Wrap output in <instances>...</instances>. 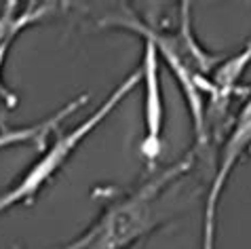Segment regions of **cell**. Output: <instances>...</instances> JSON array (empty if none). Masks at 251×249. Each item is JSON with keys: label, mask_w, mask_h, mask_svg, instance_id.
Segmentation results:
<instances>
[{"label": "cell", "mask_w": 251, "mask_h": 249, "mask_svg": "<svg viewBox=\"0 0 251 249\" xmlns=\"http://www.w3.org/2000/svg\"><path fill=\"white\" fill-rule=\"evenodd\" d=\"M194 165V150L160 174L152 175L137 190L112 200L80 237L64 249H127L133 247L160 224L163 192L184 177Z\"/></svg>", "instance_id": "obj_2"}, {"label": "cell", "mask_w": 251, "mask_h": 249, "mask_svg": "<svg viewBox=\"0 0 251 249\" xmlns=\"http://www.w3.org/2000/svg\"><path fill=\"white\" fill-rule=\"evenodd\" d=\"M251 148V87L245 103L241 106L239 114L228 131V137L222 146L220 161L215 167V175L209 186L205 199V213H203V249H215V230H218V205L224 192L228 177L236 167V163L245 156Z\"/></svg>", "instance_id": "obj_4"}, {"label": "cell", "mask_w": 251, "mask_h": 249, "mask_svg": "<svg viewBox=\"0 0 251 249\" xmlns=\"http://www.w3.org/2000/svg\"><path fill=\"white\" fill-rule=\"evenodd\" d=\"M142 85H144V137L142 154L148 161H156L163 152V124H165V101L160 87V59L156 47L144 40L142 55Z\"/></svg>", "instance_id": "obj_5"}, {"label": "cell", "mask_w": 251, "mask_h": 249, "mask_svg": "<svg viewBox=\"0 0 251 249\" xmlns=\"http://www.w3.org/2000/svg\"><path fill=\"white\" fill-rule=\"evenodd\" d=\"M139 85H142V68L137 66L129 76H125V78L118 82L114 87V91L103 100V103L91 116H87L85 121L78 123L74 129L66 131L64 135H59L57 142H55L51 148H47L43 152V156H40L36 163H32L30 167L25 169V174L19 177L9 190H4L2 195H0V216L15 205L34 203V199L40 195V190L64 169V165L70 161V156L76 152V148H78L80 144L121 106L123 100L127 98V95H131V91Z\"/></svg>", "instance_id": "obj_3"}, {"label": "cell", "mask_w": 251, "mask_h": 249, "mask_svg": "<svg viewBox=\"0 0 251 249\" xmlns=\"http://www.w3.org/2000/svg\"><path fill=\"white\" fill-rule=\"evenodd\" d=\"M101 25L121 27L139 34L144 40H150L156 47L158 59H165L167 68L171 70L173 78L182 89L190 119L194 127L197 146H205L209 142L207 131V100L213 95V87L209 76L222 64V57L209 53L192 32V17H190V2L179 4V25L177 32H160L158 27L148 25L131 11H123V15H110L101 19Z\"/></svg>", "instance_id": "obj_1"}, {"label": "cell", "mask_w": 251, "mask_h": 249, "mask_svg": "<svg viewBox=\"0 0 251 249\" xmlns=\"http://www.w3.org/2000/svg\"><path fill=\"white\" fill-rule=\"evenodd\" d=\"M89 101V95H76L74 100H70L66 106H61L57 112H53L47 119L27 124V127H11V129H2L0 131V150L11 148V146H32L36 150H47V140L55 129H59V124L64 123L70 114H74L78 108H82Z\"/></svg>", "instance_id": "obj_7"}, {"label": "cell", "mask_w": 251, "mask_h": 249, "mask_svg": "<svg viewBox=\"0 0 251 249\" xmlns=\"http://www.w3.org/2000/svg\"><path fill=\"white\" fill-rule=\"evenodd\" d=\"M251 66V38L245 43V47L232 55L228 59H222V64L215 68L213 74L209 76L213 87V95L209 98V108H207V131H209V121L215 114L222 116L226 114L228 103L232 100V93L236 91V85L243 78V74L247 72V68Z\"/></svg>", "instance_id": "obj_6"}, {"label": "cell", "mask_w": 251, "mask_h": 249, "mask_svg": "<svg viewBox=\"0 0 251 249\" xmlns=\"http://www.w3.org/2000/svg\"><path fill=\"white\" fill-rule=\"evenodd\" d=\"M53 9V4H40V6H27L25 11H17V2H4L2 11H0V45L4 43L11 34L24 32L25 27L38 24L45 15H49Z\"/></svg>", "instance_id": "obj_8"}, {"label": "cell", "mask_w": 251, "mask_h": 249, "mask_svg": "<svg viewBox=\"0 0 251 249\" xmlns=\"http://www.w3.org/2000/svg\"><path fill=\"white\" fill-rule=\"evenodd\" d=\"M19 34H22V32L11 34V36L6 38L2 45H0V101H2L4 106L9 108V110H15V108L19 106V98H17V93H15V91H11V89L4 85L2 72H4V64H6V55H9L11 47H13V43H15V40H17Z\"/></svg>", "instance_id": "obj_9"}]
</instances>
